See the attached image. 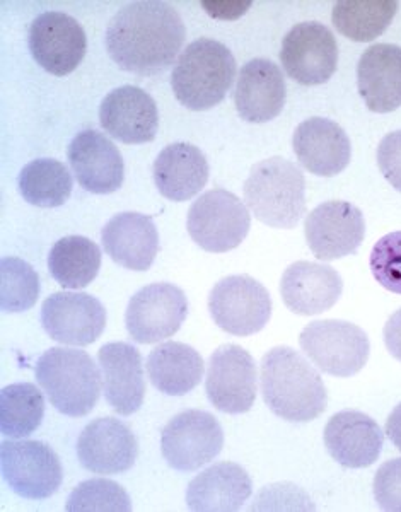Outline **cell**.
Returning a JSON list of instances; mask_svg holds the SVG:
<instances>
[{"instance_id":"cell-1","label":"cell","mask_w":401,"mask_h":512,"mask_svg":"<svg viewBox=\"0 0 401 512\" xmlns=\"http://www.w3.org/2000/svg\"><path fill=\"white\" fill-rule=\"evenodd\" d=\"M185 40V23L166 2H132L122 7L106 28L111 60L137 76L163 74L175 62Z\"/></svg>"},{"instance_id":"cell-2","label":"cell","mask_w":401,"mask_h":512,"mask_svg":"<svg viewBox=\"0 0 401 512\" xmlns=\"http://www.w3.org/2000/svg\"><path fill=\"white\" fill-rule=\"evenodd\" d=\"M263 402L287 422H311L328 405V391L320 373L296 350L279 345L262 359Z\"/></svg>"},{"instance_id":"cell-3","label":"cell","mask_w":401,"mask_h":512,"mask_svg":"<svg viewBox=\"0 0 401 512\" xmlns=\"http://www.w3.org/2000/svg\"><path fill=\"white\" fill-rule=\"evenodd\" d=\"M236 79V60L221 41L200 38L183 50L171 74V88L181 105L205 111L226 98Z\"/></svg>"},{"instance_id":"cell-4","label":"cell","mask_w":401,"mask_h":512,"mask_svg":"<svg viewBox=\"0 0 401 512\" xmlns=\"http://www.w3.org/2000/svg\"><path fill=\"white\" fill-rule=\"evenodd\" d=\"M251 214L265 226L292 229L306 214V181L299 166L284 158L255 164L243 187Z\"/></svg>"},{"instance_id":"cell-5","label":"cell","mask_w":401,"mask_h":512,"mask_svg":"<svg viewBox=\"0 0 401 512\" xmlns=\"http://www.w3.org/2000/svg\"><path fill=\"white\" fill-rule=\"evenodd\" d=\"M36 381L60 414L86 417L101 393L98 366L88 352L53 347L36 362Z\"/></svg>"},{"instance_id":"cell-6","label":"cell","mask_w":401,"mask_h":512,"mask_svg":"<svg viewBox=\"0 0 401 512\" xmlns=\"http://www.w3.org/2000/svg\"><path fill=\"white\" fill-rule=\"evenodd\" d=\"M309 361L335 378H350L361 373L371 354V344L361 326L343 320L309 323L299 337Z\"/></svg>"},{"instance_id":"cell-7","label":"cell","mask_w":401,"mask_h":512,"mask_svg":"<svg viewBox=\"0 0 401 512\" xmlns=\"http://www.w3.org/2000/svg\"><path fill=\"white\" fill-rule=\"evenodd\" d=\"M251 216L246 205L227 190H210L188 210L186 229L190 238L209 253L238 248L250 233Z\"/></svg>"},{"instance_id":"cell-8","label":"cell","mask_w":401,"mask_h":512,"mask_svg":"<svg viewBox=\"0 0 401 512\" xmlns=\"http://www.w3.org/2000/svg\"><path fill=\"white\" fill-rule=\"evenodd\" d=\"M209 311L221 330L234 337L262 332L272 316L267 287L250 275H229L210 291Z\"/></svg>"},{"instance_id":"cell-9","label":"cell","mask_w":401,"mask_h":512,"mask_svg":"<svg viewBox=\"0 0 401 512\" xmlns=\"http://www.w3.org/2000/svg\"><path fill=\"white\" fill-rule=\"evenodd\" d=\"M224 446L219 420L204 410H185L169 420L161 434L164 460L176 472H197L216 460Z\"/></svg>"},{"instance_id":"cell-10","label":"cell","mask_w":401,"mask_h":512,"mask_svg":"<svg viewBox=\"0 0 401 512\" xmlns=\"http://www.w3.org/2000/svg\"><path fill=\"white\" fill-rule=\"evenodd\" d=\"M0 466L9 489L30 501L52 497L64 478L59 456L40 441H4Z\"/></svg>"},{"instance_id":"cell-11","label":"cell","mask_w":401,"mask_h":512,"mask_svg":"<svg viewBox=\"0 0 401 512\" xmlns=\"http://www.w3.org/2000/svg\"><path fill=\"white\" fill-rule=\"evenodd\" d=\"M188 316V299L180 287L159 282L135 292L128 301L125 325L128 335L149 345L173 337Z\"/></svg>"},{"instance_id":"cell-12","label":"cell","mask_w":401,"mask_h":512,"mask_svg":"<svg viewBox=\"0 0 401 512\" xmlns=\"http://www.w3.org/2000/svg\"><path fill=\"white\" fill-rule=\"evenodd\" d=\"M285 74L301 86H320L337 72L338 45L325 24L308 21L292 28L282 41Z\"/></svg>"},{"instance_id":"cell-13","label":"cell","mask_w":401,"mask_h":512,"mask_svg":"<svg viewBox=\"0 0 401 512\" xmlns=\"http://www.w3.org/2000/svg\"><path fill=\"white\" fill-rule=\"evenodd\" d=\"M256 379L255 359L250 352L239 345H222L210 355L205 393L224 414H246L255 405Z\"/></svg>"},{"instance_id":"cell-14","label":"cell","mask_w":401,"mask_h":512,"mask_svg":"<svg viewBox=\"0 0 401 512\" xmlns=\"http://www.w3.org/2000/svg\"><path fill=\"white\" fill-rule=\"evenodd\" d=\"M28 47L41 69L62 77L81 65L88 52V38L69 14L43 12L31 23Z\"/></svg>"},{"instance_id":"cell-15","label":"cell","mask_w":401,"mask_h":512,"mask_svg":"<svg viewBox=\"0 0 401 512\" xmlns=\"http://www.w3.org/2000/svg\"><path fill=\"white\" fill-rule=\"evenodd\" d=\"M41 325L59 344L86 347L105 332L106 309L91 294L55 292L41 306Z\"/></svg>"},{"instance_id":"cell-16","label":"cell","mask_w":401,"mask_h":512,"mask_svg":"<svg viewBox=\"0 0 401 512\" xmlns=\"http://www.w3.org/2000/svg\"><path fill=\"white\" fill-rule=\"evenodd\" d=\"M304 234L318 260L333 262L359 250L366 238V221L355 205L333 200L318 205L306 217Z\"/></svg>"},{"instance_id":"cell-17","label":"cell","mask_w":401,"mask_h":512,"mask_svg":"<svg viewBox=\"0 0 401 512\" xmlns=\"http://www.w3.org/2000/svg\"><path fill=\"white\" fill-rule=\"evenodd\" d=\"M76 449L81 465L98 475L128 472L139 456L134 432L113 417L96 419L86 425L77 439Z\"/></svg>"},{"instance_id":"cell-18","label":"cell","mask_w":401,"mask_h":512,"mask_svg":"<svg viewBox=\"0 0 401 512\" xmlns=\"http://www.w3.org/2000/svg\"><path fill=\"white\" fill-rule=\"evenodd\" d=\"M106 134L123 144H146L156 139L159 111L151 94L137 86H122L106 94L99 106Z\"/></svg>"},{"instance_id":"cell-19","label":"cell","mask_w":401,"mask_h":512,"mask_svg":"<svg viewBox=\"0 0 401 512\" xmlns=\"http://www.w3.org/2000/svg\"><path fill=\"white\" fill-rule=\"evenodd\" d=\"M72 171L86 192L108 195L117 192L125 180V163L118 147L98 130L77 134L67 149Z\"/></svg>"},{"instance_id":"cell-20","label":"cell","mask_w":401,"mask_h":512,"mask_svg":"<svg viewBox=\"0 0 401 512\" xmlns=\"http://www.w3.org/2000/svg\"><path fill=\"white\" fill-rule=\"evenodd\" d=\"M98 362L108 405L123 417L139 412L146 396L139 350L127 342H111L99 349Z\"/></svg>"},{"instance_id":"cell-21","label":"cell","mask_w":401,"mask_h":512,"mask_svg":"<svg viewBox=\"0 0 401 512\" xmlns=\"http://www.w3.org/2000/svg\"><path fill=\"white\" fill-rule=\"evenodd\" d=\"M292 147L301 166L323 178L340 175L352 158L349 135L328 118H308L299 123Z\"/></svg>"},{"instance_id":"cell-22","label":"cell","mask_w":401,"mask_h":512,"mask_svg":"<svg viewBox=\"0 0 401 512\" xmlns=\"http://www.w3.org/2000/svg\"><path fill=\"white\" fill-rule=\"evenodd\" d=\"M326 451L345 468H367L376 463L384 434L376 420L357 410H343L328 420L323 432Z\"/></svg>"},{"instance_id":"cell-23","label":"cell","mask_w":401,"mask_h":512,"mask_svg":"<svg viewBox=\"0 0 401 512\" xmlns=\"http://www.w3.org/2000/svg\"><path fill=\"white\" fill-rule=\"evenodd\" d=\"M343 280L337 270L314 262H296L280 280V296L294 315L314 316L333 308L342 296Z\"/></svg>"},{"instance_id":"cell-24","label":"cell","mask_w":401,"mask_h":512,"mask_svg":"<svg viewBox=\"0 0 401 512\" xmlns=\"http://www.w3.org/2000/svg\"><path fill=\"white\" fill-rule=\"evenodd\" d=\"M287 88L279 65L268 59H253L243 65L234 89V105L245 122L267 123L279 117Z\"/></svg>"},{"instance_id":"cell-25","label":"cell","mask_w":401,"mask_h":512,"mask_svg":"<svg viewBox=\"0 0 401 512\" xmlns=\"http://www.w3.org/2000/svg\"><path fill=\"white\" fill-rule=\"evenodd\" d=\"M106 255L120 267L146 272L159 251V233L151 217L139 212H122L106 222L101 233Z\"/></svg>"},{"instance_id":"cell-26","label":"cell","mask_w":401,"mask_h":512,"mask_svg":"<svg viewBox=\"0 0 401 512\" xmlns=\"http://www.w3.org/2000/svg\"><path fill=\"white\" fill-rule=\"evenodd\" d=\"M357 88L374 113H391L401 106V47L378 43L362 53L357 64Z\"/></svg>"},{"instance_id":"cell-27","label":"cell","mask_w":401,"mask_h":512,"mask_svg":"<svg viewBox=\"0 0 401 512\" xmlns=\"http://www.w3.org/2000/svg\"><path fill=\"white\" fill-rule=\"evenodd\" d=\"M152 176L159 193L171 202H186L204 190L209 163L204 152L188 142H175L159 152Z\"/></svg>"},{"instance_id":"cell-28","label":"cell","mask_w":401,"mask_h":512,"mask_svg":"<svg viewBox=\"0 0 401 512\" xmlns=\"http://www.w3.org/2000/svg\"><path fill=\"white\" fill-rule=\"evenodd\" d=\"M253 492V482L243 466L216 463L193 478L186 489L190 511L233 512L243 507Z\"/></svg>"},{"instance_id":"cell-29","label":"cell","mask_w":401,"mask_h":512,"mask_svg":"<svg viewBox=\"0 0 401 512\" xmlns=\"http://www.w3.org/2000/svg\"><path fill=\"white\" fill-rule=\"evenodd\" d=\"M204 359L192 345L166 342L147 357L152 386L164 395L183 396L195 390L204 378Z\"/></svg>"},{"instance_id":"cell-30","label":"cell","mask_w":401,"mask_h":512,"mask_svg":"<svg viewBox=\"0 0 401 512\" xmlns=\"http://www.w3.org/2000/svg\"><path fill=\"white\" fill-rule=\"evenodd\" d=\"M101 268V250L84 236H67L53 245L48 255V270L65 289H84Z\"/></svg>"},{"instance_id":"cell-31","label":"cell","mask_w":401,"mask_h":512,"mask_svg":"<svg viewBox=\"0 0 401 512\" xmlns=\"http://www.w3.org/2000/svg\"><path fill=\"white\" fill-rule=\"evenodd\" d=\"M396 11L395 0H340L333 7L332 21L345 38L369 43L388 30Z\"/></svg>"},{"instance_id":"cell-32","label":"cell","mask_w":401,"mask_h":512,"mask_svg":"<svg viewBox=\"0 0 401 512\" xmlns=\"http://www.w3.org/2000/svg\"><path fill=\"white\" fill-rule=\"evenodd\" d=\"M19 192L28 204L41 209L62 207L72 193V175L57 159H36L19 175Z\"/></svg>"},{"instance_id":"cell-33","label":"cell","mask_w":401,"mask_h":512,"mask_svg":"<svg viewBox=\"0 0 401 512\" xmlns=\"http://www.w3.org/2000/svg\"><path fill=\"white\" fill-rule=\"evenodd\" d=\"M45 417V398L35 384H9L0 391V432L7 437L30 436Z\"/></svg>"},{"instance_id":"cell-34","label":"cell","mask_w":401,"mask_h":512,"mask_svg":"<svg viewBox=\"0 0 401 512\" xmlns=\"http://www.w3.org/2000/svg\"><path fill=\"white\" fill-rule=\"evenodd\" d=\"M40 297V277L30 263L19 258L0 262V309L4 313H24Z\"/></svg>"},{"instance_id":"cell-35","label":"cell","mask_w":401,"mask_h":512,"mask_svg":"<svg viewBox=\"0 0 401 512\" xmlns=\"http://www.w3.org/2000/svg\"><path fill=\"white\" fill-rule=\"evenodd\" d=\"M69 512H127L132 502L122 485L106 478L79 483L67 499Z\"/></svg>"},{"instance_id":"cell-36","label":"cell","mask_w":401,"mask_h":512,"mask_svg":"<svg viewBox=\"0 0 401 512\" xmlns=\"http://www.w3.org/2000/svg\"><path fill=\"white\" fill-rule=\"evenodd\" d=\"M371 272L379 286L401 294V231L386 234L371 251Z\"/></svg>"},{"instance_id":"cell-37","label":"cell","mask_w":401,"mask_h":512,"mask_svg":"<svg viewBox=\"0 0 401 512\" xmlns=\"http://www.w3.org/2000/svg\"><path fill=\"white\" fill-rule=\"evenodd\" d=\"M374 497L383 511L401 512V458L379 466L374 477Z\"/></svg>"},{"instance_id":"cell-38","label":"cell","mask_w":401,"mask_h":512,"mask_svg":"<svg viewBox=\"0 0 401 512\" xmlns=\"http://www.w3.org/2000/svg\"><path fill=\"white\" fill-rule=\"evenodd\" d=\"M279 502L282 504L280 509H308L313 511L314 506L308 495L303 490L291 485V483H277L263 489L255 499V504L250 507L253 511L260 509H277Z\"/></svg>"},{"instance_id":"cell-39","label":"cell","mask_w":401,"mask_h":512,"mask_svg":"<svg viewBox=\"0 0 401 512\" xmlns=\"http://www.w3.org/2000/svg\"><path fill=\"white\" fill-rule=\"evenodd\" d=\"M378 166L391 187L401 193V130L391 132L379 142Z\"/></svg>"},{"instance_id":"cell-40","label":"cell","mask_w":401,"mask_h":512,"mask_svg":"<svg viewBox=\"0 0 401 512\" xmlns=\"http://www.w3.org/2000/svg\"><path fill=\"white\" fill-rule=\"evenodd\" d=\"M384 345L396 361L401 362V309L390 316L384 325Z\"/></svg>"},{"instance_id":"cell-41","label":"cell","mask_w":401,"mask_h":512,"mask_svg":"<svg viewBox=\"0 0 401 512\" xmlns=\"http://www.w3.org/2000/svg\"><path fill=\"white\" fill-rule=\"evenodd\" d=\"M386 434L390 437L391 443L401 451V403L386 420Z\"/></svg>"}]
</instances>
